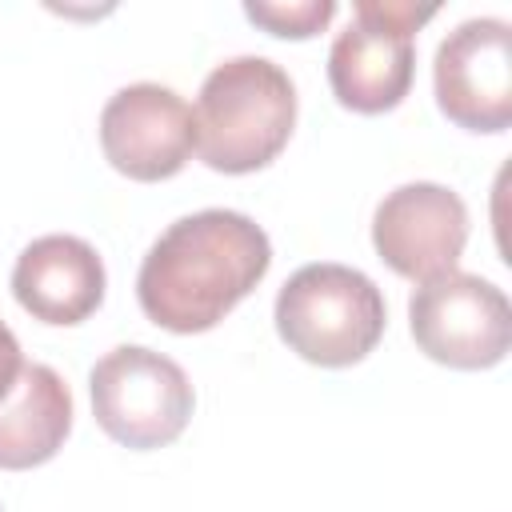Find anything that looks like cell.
Segmentation results:
<instances>
[{
  "label": "cell",
  "instance_id": "obj_1",
  "mask_svg": "<svg viewBox=\"0 0 512 512\" xmlns=\"http://www.w3.org/2000/svg\"><path fill=\"white\" fill-rule=\"evenodd\" d=\"M268 232L232 208L180 216L148 248L136 296L152 324L192 336L216 328L268 272Z\"/></svg>",
  "mask_w": 512,
  "mask_h": 512
},
{
  "label": "cell",
  "instance_id": "obj_2",
  "mask_svg": "<svg viewBox=\"0 0 512 512\" xmlns=\"http://www.w3.org/2000/svg\"><path fill=\"white\" fill-rule=\"evenodd\" d=\"M196 152L208 168L244 176L280 156L296 124V88L268 56L216 64L196 100Z\"/></svg>",
  "mask_w": 512,
  "mask_h": 512
},
{
  "label": "cell",
  "instance_id": "obj_3",
  "mask_svg": "<svg viewBox=\"0 0 512 512\" xmlns=\"http://www.w3.org/2000/svg\"><path fill=\"white\" fill-rule=\"evenodd\" d=\"M388 324L380 288L348 264H304L276 296L280 340L320 368H348L364 360Z\"/></svg>",
  "mask_w": 512,
  "mask_h": 512
},
{
  "label": "cell",
  "instance_id": "obj_4",
  "mask_svg": "<svg viewBox=\"0 0 512 512\" xmlns=\"http://www.w3.org/2000/svg\"><path fill=\"white\" fill-rule=\"evenodd\" d=\"M436 16V4L356 0L352 20L328 52V84L352 112L376 116L396 108L416 72V28Z\"/></svg>",
  "mask_w": 512,
  "mask_h": 512
},
{
  "label": "cell",
  "instance_id": "obj_5",
  "mask_svg": "<svg viewBox=\"0 0 512 512\" xmlns=\"http://www.w3.org/2000/svg\"><path fill=\"white\" fill-rule=\"evenodd\" d=\"M96 424L124 448H164L192 416V384L176 360L144 344H120L88 376Z\"/></svg>",
  "mask_w": 512,
  "mask_h": 512
},
{
  "label": "cell",
  "instance_id": "obj_6",
  "mask_svg": "<svg viewBox=\"0 0 512 512\" xmlns=\"http://www.w3.org/2000/svg\"><path fill=\"white\" fill-rule=\"evenodd\" d=\"M408 324L416 348L448 368H492L512 344L508 296L476 272H444L424 280L408 300Z\"/></svg>",
  "mask_w": 512,
  "mask_h": 512
},
{
  "label": "cell",
  "instance_id": "obj_7",
  "mask_svg": "<svg viewBox=\"0 0 512 512\" xmlns=\"http://www.w3.org/2000/svg\"><path fill=\"white\" fill-rule=\"evenodd\" d=\"M440 112L468 132H504L512 124V28L496 16L456 24L432 64Z\"/></svg>",
  "mask_w": 512,
  "mask_h": 512
},
{
  "label": "cell",
  "instance_id": "obj_8",
  "mask_svg": "<svg viewBox=\"0 0 512 512\" xmlns=\"http://www.w3.org/2000/svg\"><path fill=\"white\" fill-rule=\"evenodd\" d=\"M100 148L128 180H168L196 152V116L164 84H128L100 112Z\"/></svg>",
  "mask_w": 512,
  "mask_h": 512
},
{
  "label": "cell",
  "instance_id": "obj_9",
  "mask_svg": "<svg viewBox=\"0 0 512 512\" xmlns=\"http://www.w3.org/2000/svg\"><path fill=\"white\" fill-rule=\"evenodd\" d=\"M372 244L396 276L424 284L456 268L468 244V208L444 184H400L376 204Z\"/></svg>",
  "mask_w": 512,
  "mask_h": 512
},
{
  "label": "cell",
  "instance_id": "obj_10",
  "mask_svg": "<svg viewBox=\"0 0 512 512\" xmlns=\"http://www.w3.org/2000/svg\"><path fill=\"white\" fill-rule=\"evenodd\" d=\"M12 296L44 324H80L104 300V264L80 236H40L16 256Z\"/></svg>",
  "mask_w": 512,
  "mask_h": 512
},
{
  "label": "cell",
  "instance_id": "obj_11",
  "mask_svg": "<svg viewBox=\"0 0 512 512\" xmlns=\"http://www.w3.org/2000/svg\"><path fill=\"white\" fill-rule=\"evenodd\" d=\"M72 428V392L48 364H24L0 400V468H36L52 460Z\"/></svg>",
  "mask_w": 512,
  "mask_h": 512
},
{
  "label": "cell",
  "instance_id": "obj_12",
  "mask_svg": "<svg viewBox=\"0 0 512 512\" xmlns=\"http://www.w3.org/2000/svg\"><path fill=\"white\" fill-rule=\"evenodd\" d=\"M244 16L252 24H260V28H268L272 36L304 40V36H316L336 16V4L332 0H296V4H260V0H248L244 4Z\"/></svg>",
  "mask_w": 512,
  "mask_h": 512
},
{
  "label": "cell",
  "instance_id": "obj_13",
  "mask_svg": "<svg viewBox=\"0 0 512 512\" xmlns=\"http://www.w3.org/2000/svg\"><path fill=\"white\" fill-rule=\"evenodd\" d=\"M24 356H20V340L12 336V328L0 320V400L12 392V384L20 380Z\"/></svg>",
  "mask_w": 512,
  "mask_h": 512
}]
</instances>
